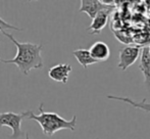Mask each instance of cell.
<instances>
[{"label": "cell", "mask_w": 150, "mask_h": 139, "mask_svg": "<svg viewBox=\"0 0 150 139\" xmlns=\"http://www.w3.org/2000/svg\"><path fill=\"white\" fill-rule=\"evenodd\" d=\"M89 52L93 60L97 62H106L110 55V49L108 45L102 41H97L90 47Z\"/></svg>", "instance_id": "obj_8"}, {"label": "cell", "mask_w": 150, "mask_h": 139, "mask_svg": "<svg viewBox=\"0 0 150 139\" xmlns=\"http://www.w3.org/2000/svg\"><path fill=\"white\" fill-rule=\"evenodd\" d=\"M16 46V54L12 60H0V62L4 64H13L18 68L24 75L28 76L32 70H38L43 68V58L41 56L42 45L31 43V42H18L11 34H8L5 31L2 32Z\"/></svg>", "instance_id": "obj_1"}, {"label": "cell", "mask_w": 150, "mask_h": 139, "mask_svg": "<svg viewBox=\"0 0 150 139\" xmlns=\"http://www.w3.org/2000/svg\"><path fill=\"white\" fill-rule=\"evenodd\" d=\"M26 119L25 111L21 113L6 111V113H0V128L1 127H9L12 130V134L10 137L13 139H18L23 135L22 131V122Z\"/></svg>", "instance_id": "obj_3"}, {"label": "cell", "mask_w": 150, "mask_h": 139, "mask_svg": "<svg viewBox=\"0 0 150 139\" xmlns=\"http://www.w3.org/2000/svg\"><path fill=\"white\" fill-rule=\"evenodd\" d=\"M107 98H108V99L119 100V101L126 102V104H129L130 105H132V106L136 107V109H141V111L150 113V104L146 101L145 98L141 100V101H136V100L132 99V98L125 97V96H117V95H107Z\"/></svg>", "instance_id": "obj_11"}, {"label": "cell", "mask_w": 150, "mask_h": 139, "mask_svg": "<svg viewBox=\"0 0 150 139\" xmlns=\"http://www.w3.org/2000/svg\"><path fill=\"white\" fill-rule=\"evenodd\" d=\"M111 9H104L99 11L92 20L90 27L87 29L88 32L90 34H99V33H101V31L106 27L107 23H108V18Z\"/></svg>", "instance_id": "obj_7"}, {"label": "cell", "mask_w": 150, "mask_h": 139, "mask_svg": "<svg viewBox=\"0 0 150 139\" xmlns=\"http://www.w3.org/2000/svg\"><path fill=\"white\" fill-rule=\"evenodd\" d=\"M71 72V66L69 64H59L53 66L48 71L50 79L62 84H67L69 81V76Z\"/></svg>", "instance_id": "obj_6"}, {"label": "cell", "mask_w": 150, "mask_h": 139, "mask_svg": "<svg viewBox=\"0 0 150 139\" xmlns=\"http://www.w3.org/2000/svg\"><path fill=\"white\" fill-rule=\"evenodd\" d=\"M40 115H35L33 111H25L26 119L34 120L40 125L44 135L52 136L56 132L63 129L75 131L77 125V116H73L71 120H65L55 113H46L43 109V104L39 105Z\"/></svg>", "instance_id": "obj_2"}, {"label": "cell", "mask_w": 150, "mask_h": 139, "mask_svg": "<svg viewBox=\"0 0 150 139\" xmlns=\"http://www.w3.org/2000/svg\"><path fill=\"white\" fill-rule=\"evenodd\" d=\"M0 60H1V57H0Z\"/></svg>", "instance_id": "obj_15"}, {"label": "cell", "mask_w": 150, "mask_h": 139, "mask_svg": "<svg viewBox=\"0 0 150 139\" xmlns=\"http://www.w3.org/2000/svg\"><path fill=\"white\" fill-rule=\"evenodd\" d=\"M113 7L115 6L105 5L100 0H82L79 11L87 13L89 16V18L93 20L99 11L104 9H112Z\"/></svg>", "instance_id": "obj_5"}, {"label": "cell", "mask_w": 150, "mask_h": 139, "mask_svg": "<svg viewBox=\"0 0 150 139\" xmlns=\"http://www.w3.org/2000/svg\"><path fill=\"white\" fill-rule=\"evenodd\" d=\"M73 54L76 57V60H78V62H79L84 69H87L91 65L97 64L96 60H93V57L91 56L89 49H85V48L76 49L73 51Z\"/></svg>", "instance_id": "obj_10"}, {"label": "cell", "mask_w": 150, "mask_h": 139, "mask_svg": "<svg viewBox=\"0 0 150 139\" xmlns=\"http://www.w3.org/2000/svg\"><path fill=\"white\" fill-rule=\"evenodd\" d=\"M148 51H149V54H150V46L148 47Z\"/></svg>", "instance_id": "obj_14"}, {"label": "cell", "mask_w": 150, "mask_h": 139, "mask_svg": "<svg viewBox=\"0 0 150 139\" xmlns=\"http://www.w3.org/2000/svg\"><path fill=\"white\" fill-rule=\"evenodd\" d=\"M7 29L16 30V31H22L21 28H18V27H16V26H12V25H10L9 23L5 22V21H4L3 18H1V16H0V33L4 32V31L7 30Z\"/></svg>", "instance_id": "obj_12"}, {"label": "cell", "mask_w": 150, "mask_h": 139, "mask_svg": "<svg viewBox=\"0 0 150 139\" xmlns=\"http://www.w3.org/2000/svg\"><path fill=\"white\" fill-rule=\"evenodd\" d=\"M26 139H30V136H29L28 133H26Z\"/></svg>", "instance_id": "obj_13"}, {"label": "cell", "mask_w": 150, "mask_h": 139, "mask_svg": "<svg viewBox=\"0 0 150 139\" xmlns=\"http://www.w3.org/2000/svg\"><path fill=\"white\" fill-rule=\"evenodd\" d=\"M139 68L144 76L145 83L150 84V54L148 51V47H144L141 49Z\"/></svg>", "instance_id": "obj_9"}, {"label": "cell", "mask_w": 150, "mask_h": 139, "mask_svg": "<svg viewBox=\"0 0 150 139\" xmlns=\"http://www.w3.org/2000/svg\"><path fill=\"white\" fill-rule=\"evenodd\" d=\"M141 49L142 48L140 46H126V47H122L120 51L117 68L122 70V71H126V70H128V68L133 66L140 56Z\"/></svg>", "instance_id": "obj_4"}]
</instances>
